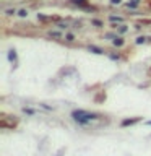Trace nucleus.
Masks as SVG:
<instances>
[{
	"label": "nucleus",
	"mask_w": 151,
	"mask_h": 156,
	"mask_svg": "<svg viewBox=\"0 0 151 156\" xmlns=\"http://www.w3.org/2000/svg\"><path fill=\"white\" fill-rule=\"evenodd\" d=\"M72 117H73V120H76L78 124H81V125H88L90 122H93L94 119H97V114H93V112H88V111H81V109H78V111H73L72 112Z\"/></svg>",
	"instance_id": "1"
},
{
	"label": "nucleus",
	"mask_w": 151,
	"mask_h": 156,
	"mask_svg": "<svg viewBox=\"0 0 151 156\" xmlns=\"http://www.w3.org/2000/svg\"><path fill=\"white\" fill-rule=\"evenodd\" d=\"M141 120V117H133V119H124L122 120V127H128V125H135V124H138V122Z\"/></svg>",
	"instance_id": "2"
},
{
	"label": "nucleus",
	"mask_w": 151,
	"mask_h": 156,
	"mask_svg": "<svg viewBox=\"0 0 151 156\" xmlns=\"http://www.w3.org/2000/svg\"><path fill=\"white\" fill-rule=\"evenodd\" d=\"M112 44H114L115 47H122V46L125 44V41H124L122 37H117V36H115L114 39H112Z\"/></svg>",
	"instance_id": "3"
},
{
	"label": "nucleus",
	"mask_w": 151,
	"mask_h": 156,
	"mask_svg": "<svg viewBox=\"0 0 151 156\" xmlns=\"http://www.w3.org/2000/svg\"><path fill=\"white\" fill-rule=\"evenodd\" d=\"M109 21L111 23H124V18H122V16H115V15H111Z\"/></svg>",
	"instance_id": "4"
},
{
	"label": "nucleus",
	"mask_w": 151,
	"mask_h": 156,
	"mask_svg": "<svg viewBox=\"0 0 151 156\" xmlns=\"http://www.w3.org/2000/svg\"><path fill=\"white\" fill-rule=\"evenodd\" d=\"M88 51L93 52V54H102V52H104L101 47H96V46H88Z\"/></svg>",
	"instance_id": "5"
},
{
	"label": "nucleus",
	"mask_w": 151,
	"mask_h": 156,
	"mask_svg": "<svg viewBox=\"0 0 151 156\" xmlns=\"http://www.w3.org/2000/svg\"><path fill=\"white\" fill-rule=\"evenodd\" d=\"M138 5H140V0H132V2L127 3V7H128V8H135V7H138Z\"/></svg>",
	"instance_id": "6"
},
{
	"label": "nucleus",
	"mask_w": 151,
	"mask_h": 156,
	"mask_svg": "<svg viewBox=\"0 0 151 156\" xmlns=\"http://www.w3.org/2000/svg\"><path fill=\"white\" fill-rule=\"evenodd\" d=\"M146 41H148V37H145V36H138V37H136V44H145Z\"/></svg>",
	"instance_id": "7"
},
{
	"label": "nucleus",
	"mask_w": 151,
	"mask_h": 156,
	"mask_svg": "<svg viewBox=\"0 0 151 156\" xmlns=\"http://www.w3.org/2000/svg\"><path fill=\"white\" fill-rule=\"evenodd\" d=\"M91 24H94L96 28H101L102 26V21H101V20H91Z\"/></svg>",
	"instance_id": "8"
},
{
	"label": "nucleus",
	"mask_w": 151,
	"mask_h": 156,
	"mask_svg": "<svg viewBox=\"0 0 151 156\" xmlns=\"http://www.w3.org/2000/svg\"><path fill=\"white\" fill-rule=\"evenodd\" d=\"M18 15H19V16H21V18H26L28 16V10H19V12H18Z\"/></svg>",
	"instance_id": "9"
},
{
	"label": "nucleus",
	"mask_w": 151,
	"mask_h": 156,
	"mask_svg": "<svg viewBox=\"0 0 151 156\" xmlns=\"http://www.w3.org/2000/svg\"><path fill=\"white\" fill-rule=\"evenodd\" d=\"M8 58H10V60H16V54H15V51H10V54H8Z\"/></svg>",
	"instance_id": "10"
},
{
	"label": "nucleus",
	"mask_w": 151,
	"mask_h": 156,
	"mask_svg": "<svg viewBox=\"0 0 151 156\" xmlns=\"http://www.w3.org/2000/svg\"><path fill=\"white\" fill-rule=\"evenodd\" d=\"M65 39H67L68 42H72V41H75V36H73L72 33H68V34H65Z\"/></svg>",
	"instance_id": "11"
},
{
	"label": "nucleus",
	"mask_w": 151,
	"mask_h": 156,
	"mask_svg": "<svg viewBox=\"0 0 151 156\" xmlns=\"http://www.w3.org/2000/svg\"><path fill=\"white\" fill-rule=\"evenodd\" d=\"M127 29H128V28H127L125 24H122V26L119 28V33H120V34H124V33H127Z\"/></svg>",
	"instance_id": "12"
},
{
	"label": "nucleus",
	"mask_w": 151,
	"mask_h": 156,
	"mask_svg": "<svg viewBox=\"0 0 151 156\" xmlns=\"http://www.w3.org/2000/svg\"><path fill=\"white\" fill-rule=\"evenodd\" d=\"M122 0H111V5H119Z\"/></svg>",
	"instance_id": "13"
},
{
	"label": "nucleus",
	"mask_w": 151,
	"mask_h": 156,
	"mask_svg": "<svg viewBox=\"0 0 151 156\" xmlns=\"http://www.w3.org/2000/svg\"><path fill=\"white\" fill-rule=\"evenodd\" d=\"M24 112H26V114H29V115H33V114H34V111H33V109H24Z\"/></svg>",
	"instance_id": "14"
},
{
	"label": "nucleus",
	"mask_w": 151,
	"mask_h": 156,
	"mask_svg": "<svg viewBox=\"0 0 151 156\" xmlns=\"http://www.w3.org/2000/svg\"><path fill=\"white\" fill-rule=\"evenodd\" d=\"M65 28H67V24H63V23L58 24V29H65Z\"/></svg>",
	"instance_id": "15"
},
{
	"label": "nucleus",
	"mask_w": 151,
	"mask_h": 156,
	"mask_svg": "<svg viewBox=\"0 0 151 156\" xmlns=\"http://www.w3.org/2000/svg\"><path fill=\"white\" fill-rule=\"evenodd\" d=\"M16 12H15V10H7V15H15Z\"/></svg>",
	"instance_id": "16"
},
{
	"label": "nucleus",
	"mask_w": 151,
	"mask_h": 156,
	"mask_svg": "<svg viewBox=\"0 0 151 156\" xmlns=\"http://www.w3.org/2000/svg\"><path fill=\"white\" fill-rule=\"evenodd\" d=\"M148 125H151V120H149V122H148Z\"/></svg>",
	"instance_id": "17"
}]
</instances>
